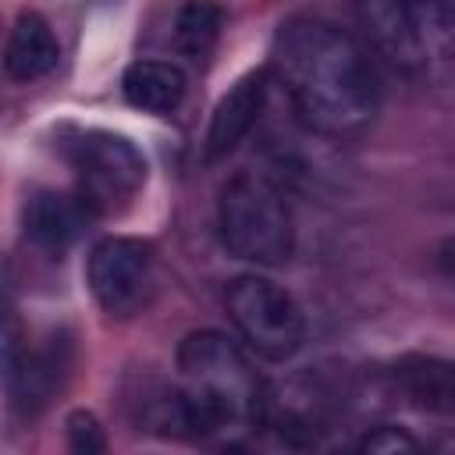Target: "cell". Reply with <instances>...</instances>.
Wrapping results in <instances>:
<instances>
[{"label":"cell","mask_w":455,"mask_h":455,"mask_svg":"<svg viewBox=\"0 0 455 455\" xmlns=\"http://www.w3.org/2000/svg\"><path fill=\"white\" fill-rule=\"evenodd\" d=\"M57 57H60V43L50 21L36 11H21L4 46V71L14 82H36L57 68Z\"/></svg>","instance_id":"cell-11"},{"label":"cell","mask_w":455,"mask_h":455,"mask_svg":"<svg viewBox=\"0 0 455 455\" xmlns=\"http://www.w3.org/2000/svg\"><path fill=\"white\" fill-rule=\"evenodd\" d=\"M68 366H71V341L64 334H50L36 348L21 345V355H18L14 370L7 373L14 402L28 412L43 409L53 398V391H60V384L68 377Z\"/></svg>","instance_id":"cell-10"},{"label":"cell","mask_w":455,"mask_h":455,"mask_svg":"<svg viewBox=\"0 0 455 455\" xmlns=\"http://www.w3.org/2000/svg\"><path fill=\"white\" fill-rule=\"evenodd\" d=\"M92 213L82 206L78 196H60V192H50V188H39L28 196L25 210H21V228H25V238L50 252V256H60L75 245V238L82 235L85 220Z\"/></svg>","instance_id":"cell-9"},{"label":"cell","mask_w":455,"mask_h":455,"mask_svg":"<svg viewBox=\"0 0 455 455\" xmlns=\"http://www.w3.org/2000/svg\"><path fill=\"white\" fill-rule=\"evenodd\" d=\"M370 43L405 71H441L451 60L448 0H352Z\"/></svg>","instance_id":"cell-4"},{"label":"cell","mask_w":455,"mask_h":455,"mask_svg":"<svg viewBox=\"0 0 455 455\" xmlns=\"http://www.w3.org/2000/svg\"><path fill=\"white\" fill-rule=\"evenodd\" d=\"M267 75L284 89L295 117L331 139L370 128L380 107V78L366 46L323 18L281 25Z\"/></svg>","instance_id":"cell-1"},{"label":"cell","mask_w":455,"mask_h":455,"mask_svg":"<svg viewBox=\"0 0 455 455\" xmlns=\"http://www.w3.org/2000/svg\"><path fill=\"white\" fill-rule=\"evenodd\" d=\"M217 235L238 259L274 267L295 249L291 210L281 188L263 174H235L217 199Z\"/></svg>","instance_id":"cell-3"},{"label":"cell","mask_w":455,"mask_h":455,"mask_svg":"<svg viewBox=\"0 0 455 455\" xmlns=\"http://www.w3.org/2000/svg\"><path fill=\"white\" fill-rule=\"evenodd\" d=\"M224 302L235 331L256 355L270 363H284L302 348V334H306L302 309L270 277H259V274L235 277L228 284Z\"/></svg>","instance_id":"cell-6"},{"label":"cell","mask_w":455,"mask_h":455,"mask_svg":"<svg viewBox=\"0 0 455 455\" xmlns=\"http://www.w3.org/2000/svg\"><path fill=\"white\" fill-rule=\"evenodd\" d=\"M18 355H21V316H18V302H14L11 270L0 259V377H7L14 370Z\"/></svg>","instance_id":"cell-15"},{"label":"cell","mask_w":455,"mask_h":455,"mask_svg":"<svg viewBox=\"0 0 455 455\" xmlns=\"http://www.w3.org/2000/svg\"><path fill=\"white\" fill-rule=\"evenodd\" d=\"M267 89H270V75L267 68L242 75L213 107L210 128H206V160H220L228 153L238 149V142H245V135L256 128L263 107H267Z\"/></svg>","instance_id":"cell-8"},{"label":"cell","mask_w":455,"mask_h":455,"mask_svg":"<svg viewBox=\"0 0 455 455\" xmlns=\"http://www.w3.org/2000/svg\"><path fill=\"white\" fill-rule=\"evenodd\" d=\"M178 395L196 441H235L259 427L263 384L220 331H192L178 345Z\"/></svg>","instance_id":"cell-2"},{"label":"cell","mask_w":455,"mask_h":455,"mask_svg":"<svg viewBox=\"0 0 455 455\" xmlns=\"http://www.w3.org/2000/svg\"><path fill=\"white\" fill-rule=\"evenodd\" d=\"M220 25H224V11L213 0H188L174 18V46L192 64H203L220 39Z\"/></svg>","instance_id":"cell-14"},{"label":"cell","mask_w":455,"mask_h":455,"mask_svg":"<svg viewBox=\"0 0 455 455\" xmlns=\"http://www.w3.org/2000/svg\"><path fill=\"white\" fill-rule=\"evenodd\" d=\"M89 288L103 313L132 316L153 291V249L139 238L110 235L89 252Z\"/></svg>","instance_id":"cell-7"},{"label":"cell","mask_w":455,"mask_h":455,"mask_svg":"<svg viewBox=\"0 0 455 455\" xmlns=\"http://www.w3.org/2000/svg\"><path fill=\"white\" fill-rule=\"evenodd\" d=\"M64 156L78 178V199L89 213H107L132 199L146 181V156L117 132L78 128L64 142Z\"/></svg>","instance_id":"cell-5"},{"label":"cell","mask_w":455,"mask_h":455,"mask_svg":"<svg viewBox=\"0 0 455 455\" xmlns=\"http://www.w3.org/2000/svg\"><path fill=\"white\" fill-rule=\"evenodd\" d=\"M359 451H366V455H402V451H419V441L402 427H377L359 441Z\"/></svg>","instance_id":"cell-17"},{"label":"cell","mask_w":455,"mask_h":455,"mask_svg":"<svg viewBox=\"0 0 455 455\" xmlns=\"http://www.w3.org/2000/svg\"><path fill=\"white\" fill-rule=\"evenodd\" d=\"M395 391L423 409V412H451L455 402V380H451V363L437 355H405L391 370Z\"/></svg>","instance_id":"cell-12"},{"label":"cell","mask_w":455,"mask_h":455,"mask_svg":"<svg viewBox=\"0 0 455 455\" xmlns=\"http://www.w3.org/2000/svg\"><path fill=\"white\" fill-rule=\"evenodd\" d=\"M64 430H68V444H71L75 451H82V455H96V451H103V448H107L103 427H100V423H96V416H92V412H85V409L71 412Z\"/></svg>","instance_id":"cell-16"},{"label":"cell","mask_w":455,"mask_h":455,"mask_svg":"<svg viewBox=\"0 0 455 455\" xmlns=\"http://www.w3.org/2000/svg\"><path fill=\"white\" fill-rule=\"evenodd\" d=\"M188 89V78L178 64L167 60H135L124 78H121V92L135 110L146 114H171L181 107Z\"/></svg>","instance_id":"cell-13"}]
</instances>
